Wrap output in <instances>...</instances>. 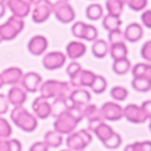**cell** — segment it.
<instances>
[{
    "instance_id": "obj_10",
    "label": "cell",
    "mask_w": 151,
    "mask_h": 151,
    "mask_svg": "<svg viewBox=\"0 0 151 151\" xmlns=\"http://www.w3.org/2000/svg\"><path fill=\"white\" fill-rule=\"evenodd\" d=\"M66 64V55L60 50H52L42 55V66L47 70H57Z\"/></svg>"
},
{
    "instance_id": "obj_32",
    "label": "cell",
    "mask_w": 151,
    "mask_h": 151,
    "mask_svg": "<svg viewBox=\"0 0 151 151\" xmlns=\"http://www.w3.org/2000/svg\"><path fill=\"white\" fill-rule=\"evenodd\" d=\"M82 114H83V118H86L88 121L102 119L101 114H99V107L96 106V105H93V104H88L86 106H83Z\"/></svg>"
},
{
    "instance_id": "obj_43",
    "label": "cell",
    "mask_w": 151,
    "mask_h": 151,
    "mask_svg": "<svg viewBox=\"0 0 151 151\" xmlns=\"http://www.w3.org/2000/svg\"><path fill=\"white\" fill-rule=\"evenodd\" d=\"M9 110V102H8L7 94L0 93V115H4Z\"/></svg>"
},
{
    "instance_id": "obj_16",
    "label": "cell",
    "mask_w": 151,
    "mask_h": 151,
    "mask_svg": "<svg viewBox=\"0 0 151 151\" xmlns=\"http://www.w3.org/2000/svg\"><path fill=\"white\" fill-rule=\"evenodd\" d=\"M42 82V77L37 72H27L23 74L20 81V86L27 93H36L39 91L40 85Z\"/></svg>"
},
{
    "instance_id": "obj_26",
    "label": "cell",
    "mask_w": 151,
    "mask_h": 151,
    "mask_svg": "<svg viewBox=\"0 0 151 151\" xmlns=\"http://www.w3.org/2000/svg\"><path fill=\"white\" fill-rule=\"evenodd\" d=\"M133 77H145L151 81V64L150 63H138L131 66Z\"/></svg>"
},
{
    "instance_id": "obj_44",
    "label": "cell",
    "mask_w": 151,
    "mask_h": 151,
    "mask_svg": "<svg viewBox=\"0 0 151 151\" xmlns=\"http://www.w3.org/2000/svg\"><path fill=\"white\" fill-rule=\"evenodd\" d=\"M28 151H49V147L42 141H40V142H35V143L29 147Z\"/></svg>"
},
{
    "instance_id": "obj_9",
    "label": "cell",
    "mask_w": 151,
    "mask_h": 151,
    "mask_svg": "<svg viewBox=\"0 0 151 151\" xmlns=\"http://www.w3.org/2000/svg\"><path fill=\"white\" fill-rule=\"evenodd\" d=\"M88 130L90 133H93L94 135L98 138V141L101 143H104L109 137H111V134L114 133V129L110 125H107L106 121L104 119H93L88 121Z\"/></svg>"
},
{
    "instance_id": "obj_23",
    "label": "cell",
    "mask_w": 151,
    "mask_h": 151,
    "mask_svg": "<svg viewBox=\"0 0 151 151\" xmlns=\"http://www.w3.org/2000/svg\"><path fill=\"white\" fill-rule=\"evenodd\" d=\"M42 142H44L49 149H57V147H60L61 145H63L64 137H63V134L57 133V131L49 130L44 134V141Z\"/></svg>"
},
{
    "instance_id": "obj_48",
    "label": "cell",
    "mask_w": 151,
    "mask_h": 151,
    "mask_svg": "<svg viewBox=\"0 0 151 151\" xmlns=\"http://www.w3.org/2000/svg\"><path fill=\"white\" fill-rule=\"evenodd\" d=\"M0 151H11L9 138H7V139H0Z\"/></svg>"
},
{
    "instance_id": "obj_21",
    "label": "cell",
    "mask_w": 151,
    "mask_h": 151,
    "mask_svg": "<svg viewBox=\"0 0 151 151\" xmlns=\"http://www.w3.org/2000/svg\"><path fill=\"white\" fill-rule=\"evenodd\" d=\"M143 27L139 23H130L123 31V37L125 41L129 42H138L139 40L143 37Z\"/></svg>"
},
{
    "instance_id": "obj_24",
    "label": "cell",
    "mask_w": 151,
    "mask_h": 151,
    "mask_svg": "<svg viewBox=\"0 0 151 151\" xmlns=\"http://www.w3.org/2000/svg\"><path fill=\"white\" fill-rule=\"evenodd\" d=\"M127 53H129V49L125 42H117V44L109 45V55L113 58V61L127 57Z\"/></svg>"
},
{
    "instance_id": "obj_51",
    "label": "cell",
    "mask_w": 151,
    "mask_h": 151,
    "mask_svg": "<svg viewBox=\"0 0 151 151\" xmlns=\"http://www.w3.org/2000/svg\"><path fill=\"white\" fill-rule=\"evenodd\" d=\"M4 86V83H3V80H1V74H0V89Z\"/></svg>"
},
{
    "instance_id": "obj_13",
    "label": "cell",
    "mask_w": 151,
    "mask_h": 151,
    "mask_svg": "<svg viewBox=\"0 0 151 151\" xmlns=\"http://www.w3.org/2000/svg\"><path fill=\"white\" fill-rule=\"evenodd\" d=\"M32 113L36 115L37 119H47L52 115V102L39 96L32 102Z\"/></svg>"
},
{
    "instance_id": "obj_6",
    "label": "cell",
    "mask_w": 151,
    "mask_h": 151,
    "mask_svg": "<svg viewBox=\"0 0 151 151\" xmlns=\"http://www.w3.org/2000/svg\"><path fill=\"white\" fill-rule=\"evenodd\" d=\"M52 15H53V3L50 0H36L32 4L31 16L33 23L42 24Z\"/></svg>"
},
{
    "instance_id": "obj_15",
    "label": "cell",
    "mask_w": 151,
    "mask_h": 151,
    "mask_svg": "<svg viewBox=\"0 0 151 151\" xmlns=\"http://www.w3.org/2000/svg\"><path fill=\"white\" fill-rule=\"evenodd\" d=\"M48 45H49V41L44 35H35L33 37L29 39L27 49L32 56H42L44 53H47Z\"/></svg>"
},
{
    "instance_id": "obj_31",
    "label": "cell",
    "mask_w": 151,
    "mask_h": 151,
    "mask_svg": "<svg viewBox=\"0 0 151 151\" xmlns=\"http://www.w3.org/2000/svg\"><path fill=\"white\" fill-rule=\"evenodd\" d=\"M89 88H90V90L93 91L94 94H102L105 90H106V88H107V81H106V78H105L104 76L96 74V77H94L93 82H91V85L89 86Z\"/></svg>"
},
{
    "instance_id": "obj_12",
    "label": "cell",
    "mask_w": 151,
    "mask_h": 151,
    "mask_svg": "<svg viewBox=\"0 0 151 151\" xmlns=\"http://www.w3.org/2000/svg\"><path fill=\"white\" fill-rule=\"evenodd\" d=\"M1 1L5 4L7 9L11 11L12 16L24 19L31 13L32 4H29L27 0H1Z\"/></svg>"
},
{
    "instance_id": "obj_52",
    "label": "cell",
    "mask_w": 151,
    "mask_h": 151,
    "mask_svg": "<svg viewBox=\"0 0 151 151\" xmlns=\"http://www.w3.org/2000/svg\"><path fill=\"white\" fill-rule=\"evenodd\" d=\"M27 1H28V3H29V4H33V3H35V1H36V0H27Z\"/></svg>"
},
{
    "instance_id": "obj_22",
    "label": "cell",
    "mask_w": 151,
    "mask_h": 151,
    "mask_svg": "<svg viewBox=\"0 0 151 151\" xmlns=\"http://www.w3.org/2000/svg\"><path fill=\"white\" fill-rule=\"evenodd\" d=\"M91 55L96 58H105L109 55V44L106 40L97 39L93 41L91 45Z\"/></svg>"
},
{
    "instance_id": "obj_39",
    "label": "cell",
    "mask_w": 151,
    "mask_h": 151,
    "mask_svg": "<svg viewBox=\"0 0 151 151\" xmlns=\"http://www.w3.org/2000/svg\"><path fill=\"white\" fill-rule=\"evenodd\" d=\"M86 23L83 21H76L72 25V35L78 40H82V35H83V29H85Z\"/></svg>"
},
{
    "instance_id": "obj_19",
    "label": "cell",
    "mask_w": 151,
    "mask_h": 151,
    "mask_svg": "<svg viewBox=\"0 0 151 151\" xmlns=\"http://www.w3.org/2000/svg\"><path fill=\"white\" fill-rule=\"evenodd\" d=\"M0 74H1V80L4 85L13 86V85H20V81L23 78L24 72L19 66H9V68L4 69Z\"/></svg>"
},
{
    "instance_id": "obj_33",
    "label": "cell",
    "mask_w": 151,
    "mask_h": 151,
    "mask_svg": "<svg viewBox=\"0 0 151 151\" xmlns=\"http://www.w3.org/2000/svg\"><path fill=\"white\" fill-rule=\"evenodd\" d=\"M110 97H111L115 102H122L129 97V90L125 86H121V85L113 86L111 90H110Z\"/></svg>"
},
{
    "instance_id": "obj_1",
    "label": "cell",
    "mask_w": 151,
    "mask_h": 151,
    "mask_svg": "<svg viewBox=\"0 0 151 151\" xmlns=\"http://www.w3.org/2000/svg\"><path fill=\"white\" fill-rule=\"evenodd\" d=\"M82 109H80V107H69V109H65L61 113H58L55 117L56 119L53 122V130L63 134V135H68V134L73 133L77 129L78 123L83 119Z\"/></svg>"
},
{
    "instance_id": "obj_45",
    "label": "cell",
    "mask_w": 151,
    "mask_h": 151,
    "mask_svg": "<svg viewBox=\"0 0 151 151\" xmlns=\"http://www.w3.org/2000/svg\"><path fill=\"white\" fill-rule=\"evenodd\" d=\"M141 107H142V110H143L145 115L147 117V119H151V99L143 101L141 105Z\"/></svg>"
},
{
    "instance_id": "obj_20",
    "label": "cell",
    "mask_w": 151,
    "mask_h": 151,
    "mask_svg": "<svg viewBox=\"0 0 151 151\" xmlns=\"http://www.w3.org/2000/svg\"><path fill=\"white\" fill-rule=\"evenodd\" d=\"M85 53H86V45L81 40H73V41H69L66 44L65 48L66 58H70L72 61H76L78 58L83 57Z\"/></svg>"
},
{
    "instance_id": "obj_8",
    "label": "cell",
    "mask_w": 151,
    "mask_h": 151,
    "mask_svg": "<svg viewBox=\"0 0 151 151\" xmlns=\"http://www.w3.org/2000/svg\"><path fill=\"white\" fill-rule=\"evenodd\" d=\"M99 114H101V118L104 121L117 122V121L123 118V107L119 105V102L109 101V102H105L99 107Z\"/></svg>"
},
{
    "instance_id": "obj_38",
    "label": "cell",
    "mask_w": 151,
    "mask_h": 151,
    "mask_svg": "<svg viewBox=\"0 0 151 151\" xmlns=\"http://www.w3.org/2000/svg\"><path fill=\"white\" fill-rule=\"evenodd\" d=\"M125 5H127L134 12H142L147 7V0H123Z\"/></svg>"
},
{
    "instance_id": "obj_3",
    "label": "cell",
    "mask_w": 151,
    "mask_h": 151,
    "mask_svg": "<svg viewBox=\"0 0 151 151\" xmlns=\"http://www.w3.org/2000/svg\"><path fill=\"white\" fill-rule=\"evenodd\" d=\"M11 121L16 127H19L25 133H32L39 126V119L36 118V115L28 111L24 107V105L23 106H13V109L11 110Z\"/></svg>"
},
{
    "instance_id": "obj_49",
    "label": "cell",
    "mask_w": 151,
    "mask_h": 151,
    "mask_svg": "<svg viewBox=\"0 0 151 151\" xmlns=\"http://www.w3.org/2000/svg\"><path fill=\"white\" fill-rule=\"evenodd\" d=\"M142 150L151 151V141H142Z\"/></svg>"
},
{
    "instance_id": "obj_34",
    "label": "cell",
    "mask_w": 151,
    "mask_h": 151,
    "mask_svg": "<svg viewBox=\"0 0 151 151\" xmlns=\"http://www.w3.org/2000/svg\"><path fill=\"white\" fill-rule=\"evenodd\" d=\"M102 145H104L107 150H117L118 147L122 145V137H121L119 133L114 131V133L111 134V137H109Z\"/></svg>"
},
{
    "instance_id": "obj_25",
    "label": "cell",
    "mask_w": 151,
    "mask_h": 151,
    "mask_svg": "<svg viewBox=\"0 0 151 151\" xmlns=\"http://www.w3.org/2000/svg\"><path fill=\"white\" fill-rule=\"evenodd\" d=\"M111 69L117 76H125L131 70V63L127 57L121 58V60H114Z\"/></svg>"
},
{
    "instance_id": "obj_35",
    "label": "cell",
    "mask_w": 151,
    "mask_h": 151,
    "mask_svg": "<svg viewBox=\"0 0 151 151\" xmlns=\"http://www.w3.org/2000/svg\"><path fill=\"white\" fill-rule=\"evenodd\" d=\"M12 126H11L9 121L5 119L3 115H0V139H7L11 138L12 135Z\"/></svg>"
},
{
    "instance_id": "obj_41",
    "label": "cell",
    "mask_w": 151,
    "mask_h": 151,
    "mask_svg": "<svg viewBox=\"0 0 151 151\" xmlns=\"http://www.w3.org/2000/svg\"><path fill=\"white\" fill-rule=\"evenodd\" d=\"M81 69H82V65H81L80 63H77V61H72V63H69V65L66 66V74L69 76V78H72L73 76L77 74Z\"/></svg>"
},
{
    "instance_id": "obj_28",
    "label": "cell",
    "mask_w": 151,
    "mask_h": 151,
    "mask_svg": "<svg viewBox=\"0 0 151 151\" xmlns=\"http://www.w3.org/2000/svg\"><path fill=\"white\" fill-rule=\"evenodd\" d=\"M105 7L109 15L121 17V15L123 13V8H125V1L123 0H106Z\"/></svg>"
},
{
    "instance_id": "obj_56",
    "label": "cell",
    "mask_w": 151,
    "mask_h": 151,
    "mask_svg": "<svg viewBox=\"0 0 151 151\" xmlns=\"http://www.w3.org/2000/svg\"><path fill=\"white\" fill-rule=\"evenodd\" d=\"M66 1H69V0H66Z\"/></svg>"
},
{
    "instance_id": "obj_11",
    "label": "cell",
    "mask_w": 151,
    "mask_h": 151,
    "mask_svg": "<svg viewBox=\"0 0 151 151\" xmlns=\"http://www.w3.org/2000/svg\"><path fill=\"white\" fill-rule=\"evenodd\" d=\"M90 99H91V94L86 88L72 89L70 94H69V97H68V106L82 109L83 106L90 104Z\"/></svg>"
},
{
    "instance_id": "obj_7",
    "label": "cell",
    "mask_w": 151,
    "mask_h": 151,
    "mask_svg": "<svg viewBox=\"0 0 151 151\" xmlns=\"http://www.w3.org/2000/svg\"><path fill=\"white\" fill-rule=\"evenodd\" d=\"M53 15L61 24H69L76 19L73 7L66 0H57L56 3H53Z\"/></svg>"
},
{
    "instance_id": "obj_4",
    "label": "cell",
    "mask_w": 151,
    "mask_h": 151,
    "mask_svg": "<svg viewBox=\"0 0 151 151\" xmlns=\"http://www.w3.org/2000/svg\"><path fill=\"white\" fill-rule=\"evenodd\" d=\"M24 27H25L24 19L16 17V16L8 17L5 23L0 24V42L11 41V40L16 39L23 32Z\"/></svg>"
},
{
    "instance_id": "obj_5",
    "label": "cell",
    "mask_w": 151,
    "mask_h": 151,
    "mask_svg": "<svg viewBox=\"0 0 151 151\" xmlns=\"http://www.w3.org/2000/svg\"><path fill=\"white\" fill-rule=\"evenodd\" d=\"M93 141L91 133L88 129H81V130H74L73 133L68 134L66 137V146L70 151H83Z\"/></svg>"
},
{
    "instance_id": "obj_42",
    "label": "cell",
    "mask_w": 151,
    "mask_h": 151,
    "mask_svg": "<svg viewBox=\"0 0 151 151\" xmlns=\"http://www.w3.org/2000/svg\"><path fill=\"white\" fill-rule=\"evenodd\" d=\"M141 25L151 29V9H143L141 15Z\"/></svg>"
},
{
    "instance_id": "obj_37",
    "label": "cell",
    "mask_w": 151,
    "mask_h": 151,
    "mask_svg": "<svg viewBox=\"0 0 151 151\" xmlns=\"http://www.w3.org/2000/svg\"><path fill=\"white\" fill-rule=\"evenodd\" d=\"M117 42H125L123 31L121 28L109 31V35H107V44L111 45V44H117Z\"/></svg>"
},
{
    "instance_id": "obj_55",
    "label": "cell",
    "mask_w": 151,
    "mask_h": 151,
    "mask_svg": "<svg viewBox=\"0 0 151 151\" xmlns=\"http://www.w3.org/2000/svg\"><path fill=\"white\" fill-rule=\"evenodd\" d=\"M91 1H97V0H91Z\"/></svg>"
},
{
    "instance_id": "obj_36",
    "label": "cell",
    "mask_w": 151,
    "mask_h": 151,
    "mask_svg": "<svg viewBox=\"0 0 151 151\" xmlns=\"http://www.w3.org/2000/svg\"><path fill=\"white\" fill-rule=\"evenodd\" d=\"M98 39V29L91 24H86L85 29H83V35H82V40L85 41H90L93 42L94 40Z\"/></svg>"
},
{
    "instance_id": "obj_17",
    "label": "cell",
    "mask_w": 151,
    "mask_h": 151,
    "mask_svg": "<svg viewBox=\"0 0 151 151\" xmlns=\"http://www.w3.org/2000/svg\"><path fill=\"white\" fill-rule=\"evenodd\" d=\"M94 77H96V73H93L91 70H88V69H81L76 76L70 78V86L74 89L78 88H89L93 82Z\"/></svg>"
},
{
    "instance_id": "obj_47",
    "label": "cell",
    "mask_w": 151,
    "mask_h": 151,
    "mask_svg": "<svg viewBox=\"0 0 151 151\" xmlns=\"http://www.w3.org/2000/svg\"><path fill=\"white\" fill-rule=\"evenodd\" d=\"M125 151H143L142 150V142H133L125 147Z\"/></svg>"
},
{
    "instance_id": "obj_30",
    "label": "cell",
    "mask_w": 151,
    "mask_h": 151,
    "mask_svg": "<svg viewBox=\"0 0 151 151\" xmlns=\"http://www.w3.org/2000/svg\"><path fill=\"white\" fill-rule=\"evenodd\" d=\"M131 88L139 93H147L151 90V81L145 77H133Z\"/></svg>"
},
{
    "instance_id": "obj_54",
    "label": "cell",
    "mask_w": 151,
    "mask_h": 151,
    "mask_svg": "<svg viewBox=\"0 0 151 151\" xmlns=\"http://www.w3.org/2000/svg\"><path fill=\"white\" fill-rule=\"evenodd\" d=\"M61 151H70V150H61Z\"/></svg>"
},
{
    "instance_id": "obj_40",
    "label": "cell",
    "mask_w": 151,
    "mask_h": 151,
    "mask_svg": "<svg viewBox=\"0 0 151 151\" xmlns=\"http://www.w3.org/2000/svg\"><path fill=\"white\" fill-rule=\"evenodd\" d=\"M141 57L146 63L151 64V40H147L141 48Z\"/></svg>"
},
{
    "instance_id": "obj_18",
    "label": "cell",
    "mask_w": 151,
    "mask_h": 151,
    "mask_svg": "<svg viewBox=\"0 0 151 151\" xmlns=\"http://www.w3.org/2000/svg\"><path fill=\"white\" fill-rule=\"evenodd\" d=\"M7 98H8L9 105H12V106H23L27 102L28 93H27L20 85H13V86H11L9 90H8Z\"/></svg>"
},
{
    "instance_id": "obj_27",
    "label": "cell",
    "mask_w": 151,
    "mask_h": 151,
    "mask_svg": "<svg viewBox=\"0 0 151 151\" xmlns=\"http://www.w3.org/2000/svg\"><path fill=\"white\" fill-rule=\"evenodd\" d=\"M85 15L89 20L97 21L104 17V8H102V5L99 4V3H91V4H89L88 7H86Z\"/></svg>"
},
{
    "instance_id": "obj_53",
    "label": "cell",
    "mask_w": 151,
    "mask_h": 151,
    "mask_svg": "<svg viewBox=\"0 0 151 151\" xmlns=\"http://www.w3.org/2000/svg\"><path fill=\"white\" fill-rule=\"evenodd\" d=\"M150 122H149V129H150V131H151V119H149Z\"/></svg>"
},
{
    "instance_id": "obj_50",
    "label": "cell",
    "mask_w": 151,
    "mask_h": 151,
    "mask_svg": "<svg viewBox=\"0 0 151 151\" xmlns=\"http://www.w3.org/2000/svg\"><path fill=\"white\" fill-rule=\"evenodd\" d=\"M5 11H7V7H5V4L0 0V19L5 15Z\"/></svg>"
},
{
    "instance_id": "obj_2",
    "label": "cell",
    "mask_w": 151,
    "mask_h": 151,
    "mask_svg": "<svg viewBox=\"0 0 151 151\" xmlns=\"http://www.w3.org/2000/svg\"><path fill=\"white\" fill-rule=\"evenodd\" d=\"M39 91L40 96L49 101H65L72 91V86L65 81L48 80L41 82Z\"/></svg>"
},
{
    "instance_id": "obj_46",
    "label": "cell",
    "mask_w": 151,
    "mask_h": 151,
    "mask_svg": "<svg viewBox=\"0 0 151 151\" xmlns=\"http://www.w3.org/2000/svg\"><path fill=\"white\" fill-rule=\"evenodd\" d=\"M9 146H11V151H21L23 150V145L19 139L15 138H9Z\"/></svg>"
},
{
    "instance_id": "obj_14",
    "label": "cell",
    "mask_w": 151,
    "mask_h": 151,
    "mask_svg": "<svg viewBox=\"0 0 151 151\" xmlns=\"http://www.w3.org/2000/svg\"><path fill=\"white\" fill-rule=\"evenodd\" d=\"M123 118H125L127 122L135 123V125L145 123L146 121H149L147 117L145 115L141 105H137V104H129L123 107Z\"/></svg>"
},
{
    "instance_id": "obj_29",
    "label": "cell",
    "mask_w": 151,
    "mask_h": 151,
    "mask_svg": "<svg viewBox=\"0 0 151 151\" xmlns=\"http://www.w3.org/2000/svg\"><path fill=\"white\" fill-rule=\"evenodd\" d=\"M121 25H122V19L119 16H113L107 13V15H104V17H102V27L107 32L121 28Z\"/></svg>"
}]
</instances>
